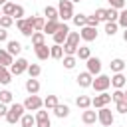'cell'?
Listing matches in <instances>:
<instances>
[{"label": "cell", "mask_w": 127, "mask_h": 127, "mask_svg": "<svg viewBox=\"0 0 127 127\" xmlns=\"http://www.w3.org/2000/svg\"><path fill=\"white\" fill-rule=\"evenodd\" d=\"M26 113V107H24V103H10L8 105V113H6V121L10 123V125H16L18 121H20V117Z\"/></svg>", "instance_id": "obj_1"}, {"label": "cell", "mask_w": 127, "mask_h": 127, "mask_svg": "<svg viewBox=\"0 0 127 127\" xmlns=\"http://www.w3.org/2000/svg\"><path fill=\"white\" fill-rule=\"evenodd\" d=\"M58 16L62 22L73 18V2L71 0H58Z\"/></svg>", "instance_id": "obj_2"}, {"label": "cell", "mask_w": 127, "mask_h": 127, "mask_svg": "<svg viewBox=\"0 0 127 127\" xmlns=\"http://www.w3.org/2000/svg\"><path fill=\"white\" fill-rule=\"evenodd\" d=\"M111 85V77L105 75V73H97L93 75V81H91V87L99 93V91H107V87Z\"/></svg>", "instance_id": "obj_3"}, {"label": "cell", "mask_w": 127, "mask_h": 127, "mask_svg": "<svg viewBox=\"0 0 127 127\" xmlns=\"http://www.w3.org/2000/svg\"><path fill=\"white\" fill-rule=\"evenodd\" d=\"M32 20H34V16H28V18H18V20H16V28H18V30L22 32V36H26V38H30V36L34 34Z\"/></svg>", "instance_id": "obj_4"}, {"label": "cell", "mask_w": 127, "mask_h": 127, "mask_svg": "<svg viewBox=\"0 0 127 127\" xmlns=\"http://www.w3.org/2000/svg\"><path fill=\"white\" fill-rule=\"evenodd\" d=\"M97 121H99L103 127H111L113 121H115V115H113V111L105 105V107H99V111H97Z\"/></svg>", "instance_id": "obj_5"}, {"label": "cell", "mask_w": 127, "mask_h": 127, "mask_svg": "<svg viewBox=\"0 0 127 127\" xmlns=\"http://www.w3.org/2000/svg\"><path fill=\"white\" fill-rule=\"evenodd\" d=\"M24 107H26V111H38V109H42V107H44V99H42L38 93L28 95V97H26V101H24Z\"/></svg>", "instance_id": "obj_6"}, {"label": "cell", "mask_w": 127, "mask_h": 127, "mask_svg": "<svg viewBox=\"0 0 127 127\" xmlns=\"http://www.w3.org/2000/svg\"><path fill=\"white\" fill-rule=\"evenodd\" d=\"M28 60L26 58H16V62H12V65H10V73L12 75H22L26 69H28Z\"/></svg>", "instance_id": "obj_7"}, {"label": "cell", "mask_w": 127, "mask_h": 127, "mask_svg": "<svg viewBox=\"0 0 127 127\" xmlns=\"http://www.w3.org/2000/svg\"><path fill=\"white\" fill-rule=\"evenodd\" d=\"M109 103H111V93H107V91H99V95H95V97L91 99V107H95V109L105 107V105H109Z\"/></svg>", "instance_id": "obj_8"}, {"label": "cell", "mask_w": 127, "mask_h": 127, "mask_svg": "<svg viewBox=\"0 0 127 127\" xmlns=\"http://www.w3.org/2000/svg\"><path fill=\"white\" fill-rule=\"evenodd\" d=\"M67 34H69V26L65 24V22H60V28L56 30V34H54V44H64L65 42V38H67Z\"/></svg>", "instance_id": "obj_9"}, {"label": "cell", "mask_w": 127, "mask_h": 127, "mask_svg": "<svg viewBox=\"0 0 127 127\" xmlns=\"http://www.w3.org/2000/svg\"><path fill=\"white\" fill-rule=\"evenodd\" d=\"M79 38H81L83 42H93V40H97V28H93V26H81Z\"/></svg>", "instance_id": "obj_10"}, {"label": "cell", "mask_w": 127, "mask_h": 127, "mask_svg": "<svg viewBox=\"0 0 127 127\" xmlns=\"http://www.w3.org/2000/svg\"><path fill=\"white\" fill-rule=\"evenodd\" d=\"M34 117H36V127H52V121H50L48 109H38Z\"/></svg>", "instance_id": "obj_11"}, {"label": "cell", "mask_w": 127, "mask_h": 127, "mask_svg": "<svg viewBox=\"0 0 127 127\" xmlns=\"http://www.w3.org/2000/svg\"><path fill=\"white\" fill-rule=\"evenodd\" d=\"M85 62H87V71H89L91 75H97V73H101V60H99V58H93V56H89Z\"/></svg>", "instance_id": "obj_12"}, {"label": "cell", "mask_w": 127, "mask_h": 127, "mask_svg": "<svg viewBox=\"0 0 127 127\" xmlns=\"http://www.w3.org/2000/svg\"><path fill=\"white\" fill-rule=\"evenodd\" d=\"M75 81H77V85L79 87H91V81H93V75L85 69V71H81L77 77H75Z\"/></svg>", "instance_id": "obj_13"}, {"label": "cell", "mask_w": 127, "mask_h": 127, "mask_svg": "<svg viewBox=\"0 0 127 127\" xmlns=\"http://www.w3.org/2000/svg\"><path fill=\"white\" fill-rule=\"evenodd\" d=\"M125 83H127V77L123 75V71H119V73H113V75H111V85H113L115 89H123V87H125Z\"/></svg>", "instance_id": "obj_14"}, {"label": "cell", "mask_w": 127, "mask_h": 127, "mask_svg": "<svg viewBox=\"0 0 127 127\" xmlns=\"http://www.w3.org/2000/svg\"><path fill=\"white\" fill-rule=\"evenodd\" d=\"M60 28V20H46V24H44V34H48V36H54L56 34V30Z\"/></svg>", "instance_id": "obj_15"}, {"label": "cell", "mask_w": 127, "mask_h": 127, "mask_svg": "<svg viewBox=\"0 0 127 127\" xmlns=\"http://www.w3.org/2000/svg\"><path fill=\"white\" fill-rule=\"evenodd\" d=\"M6 52L14 58V56H18L20 52H22V44L18 42V40H8V46H6Z\"/></svg>", "instance_id": "obj_16"}, {"label": "cell", "mask_w": 127, "mask_h": 127, "mask_svg": "<svg viewBox=\"0 0 127 127\" xmlns=\"http://www.w3.org/2000/svg\"><path fill=\"white\" fill-rule=\"evenodd\" d=\"M26 91L30 93V95H34V93H38L40 91V81H38V77H30V79H26Z\"/></svg>", "instance_id": "obj_17"}, {"label": "cell", "mask_w": 127, "mask_h": 127, "mask_svg": "<svg viewBox=\"0 0 127 127\" xmlns=\"http://www.w3.org/2000/svg\"><path fill=\"white\" fill-rule=\"evenodd\" d=\"M81 121H83L85 125H93V123L97 121V111H91V109H83V113H81Z\"/></svg>", "instance_id": "obj_18"}, {"label": "cell", "mask_w": 127, "mask_h": 127, "mask_svg": "<svg viewBox=\"0 0 127 127\" xmlns=\"http://www.w3.org/2000/svg\"><path fill=\"white\" fill-rule=\"evenodd\" d=\"M34 52H36V58H38L40 62H44V60H48V58H50V48H48L46 44L36 46V48H34Z\"/></svg>", "instance_id": "obj_19"}, {"label": "cell", "mask_w": 127, "mask_h": 127, "mask_svg": "<svg viewBox=\"0 0 127 127\" xmlns=\"http://www.w3.org/2000/svg\"><path fill=\"white\" fill-rule=\"evenodd\" d=\"M52 111H54V115H56V117L64 119V117H67V115H69V105H65V103H58Z\"/></svg>", "instance_id": "obj_20"}, {"label": "cell", "mask_w": 127, "mask_h": 127, "mask_svg": "<svg viewBox=\"0 0 127 127\" xmlns=\"http://www.w3.org/2000/svg\"><path fill=\"white\" fill-rule=\"evenodd\" d=\"M18 123H20L22 127H36V117H34L32 113H24Z\"/></svg>", "instance_id": "obj_21"}, {"label": "cell", "mask_w": 127, "mask_h": 127, "mask_svg": "<svg viewBox=\"0 0 127 127\" xmlns=\"http://www.w3.org/2000/svg\"><path fill=\"white\" fill-rule=\"evenodd\" d=\"M125 62L121 60V58H115V60H111V64H109V67H111V71L113 73H119V71H123L125 69Z\"/></svg>", "instance_id": "obj_22"}, {"label": "cell", "mask_w": 127, "mask_h": 127, "mask_svg": "<svg viewBox=\"0 0 127 127\" xmlns=\"http://www.w3.org/2000/svg\"><path fill=\"white\" fill-rule=\"evenodd\" d=\"M50 58H54V60H62V58H64V48H62L60 44L50 46Z\"/></svg>", "instance_id": "obj_23"}, {"label": "cell", "mask_w": 127, "mask_h": 127, "mask_svg": "<svg viewBox=\"0 0 127 127\" xmlns=\"http://www.w3.org/2000/svg\"><path fill=\"white\" fill-rule=\"evenodd\" d=\"M75 105H77L79 109H89V107H91V97H87V95H77Z\"/></svg>", "instance_id": "obj_24"}, {"label": "cell", "mask_w": 127, "mask_h": 127, "mask_svg": "<svg viewBox=\"0 0 127 127\" xmlns=\"http://www.w3.org/2000/svg\"><path fill=\"white\" fill-rule=\"evenodd\" d=\"M12 62H14V58L6 52V50H2L0 48V65H4V67H10L12 65Z\"/></svg>", "instance_id": "obj_25"}, {"label": "cell", "mask_w": 127, "mask_h": 127, "mask_svg": "<svg viewBox=\"0 0 127 127\" xmlns=\"http://www.w3.org/2000/svg\"><path fill=\"white\" fill-rule=\"evenodd\" d=\"M30 38H32V46H34V48H36V46L46 44V34H44V32H34Z\"/></svg>", "instance_id": "obj_26"}, {"label": "cell", "mask_w": 127, "mask_h": 127, "mask_svg": "<svg viewBox=\"0 0 127 127\" xmlns=\"http://www.w3.org/2000/svg\"><path fill=\"white\" fill-rule=\"evenodd\" d=\"M44 16H46V20H60L58 8H54V6H46L44 8Z\"/></svg>", "instance_id": "obj_27"}, {"label": "cell", "mask_w": 127, "mask_h": 127, "mask_svg": "<svg viewBox=\"0 0 127 127\" xmlns=\"http://www.w3.org/2000/svg\"><path fill=\"white\" fill-rule=\"evenodd\" d=\"M12 77H14V75L10 73L8 67H2V69H0V83H2V85H8V83L12 81Z\"/></svg>", "instance_id": "obj_28"}, {"label": "cell", "mask_w": 127, "mask_h": 127, "mask_svg": "<svg viewBox=\"0 0 127 127\" xmlns=\"http://www.w3.org/2000/svg\"><path fill=\"white\" fill-rule=\"evenodd\" d=\"M89 56H91V50H89L87 46H79L77 52H75V58H77V60H87Z\"/></svg>", "instance_id": "obj_29"}, {"label": "cell", "mask_w": 127, "mask_h": 127, "mask_svg": "<svg viewBox=\"0 0 127 127\" xmlns=\"http://www.w3.org/2000/svg\"><path fill=\"white\" fill-rule=\"evenodd\" d=\"M44 24H46V18H42V16H34V20H32L34 32H42V30H44Z\"/></svg>", "instance_id": "obj_30"}, {"label": "cell", "mask_w": 127, "mask_h": 127, "mask_svg": "<svg viewBox=\"0 0 127 127\" xmlns=\"http://www.w3.org/2000/svg\"><path fill=\"white\" fill-rule=\"evenodd\" d=\"M117 30H119L117 22H105V34H107L109 38H113V36L117 34Z\"/></svg>", "instance_id": "obj_31"}, {"label": "cell", "mask_w": 127, "mask_h": 127, "mask_svg": "<svg viewBox=\"0 0 127 127\" xmlns=\"http://www.w3.org/2000/svg\"><path fill=\"white\" fill-rule=\"evenodd\" d=\"M62 60H64V67H65V69H73L75 64H77V58H75V56H64Z\"/></svg>", "instance_id": "obj_32"}, {"label": "cell", "mask_w": 127, "mask_h": 127, "mask_svg": "<svg viewBox=\"0 0 127 127\" xmlns=\"http://www.w3.org/2000/svg\"><path fill=\"white\" fill-rule=\"evenodd\" d=\"M28 75L30 77H38L40 73H42V67H40V64H28Z\"/></svg>", "instance_id": "obj_33"}, {"label": "cell", "mask_w": 127, "mask_h": 127, "mask_svg": "<svg viewBox=\"0 0 127 127\" xmlns=\"http://www.w3.org/2000/svg\"><path fill=\"white\" fill-rule=\"evenodd\" d=\"M117 18H119V10H115V8L105 10V22H117Z\"/></svg>", "instance_id": "obj_34"}, {"label": "cell", "mask_w": 127, "mask_h": 127, "mask_svg": "<svg viewBox=\"0 0 127 127\" xmlns=\"http://www.w3.org/2000/svg\"><path fill=\"white\" fill-rule=\"evenodd\" d=\"M58 103H60V101H58V95H48V97L44 99V107H46V109H54Z\"/></svg>", "instance_id": "obj_35"}, {"label": "cell", "mask_w": 127, "mask_h": 127, "mask_svg": "<svg viewBox=\"0 0 127 127\" xmlns=\"http://www.w3.org/2000/svg\"><path fill=\"white\" fill-rule=\"evenodd\" d=\"M0 101H2V103H6V105H10V103L14 101V95H12V91H8V89H2V91H0Z\"/></svg>", "instance_id": "obj_36"}, {"label": "cell", "mask_w": 127, "mask_h": 127, "mask_svg": "<svg viewBox=\"0 0 127 127\" xmlns=\"http://www.w3.org/2000/svg\"><path fill=\"white\" fill-rule=\"evenodd\" d=\"M117 26L119 28H127V8L119 10V18H117Z\"/></svg>", "instance_id": "obj_37"}, {"label": "cell", "mask_w": 127, "mask_h": 127, "mask_svg": "<svg viewBox=\"0 0 127 127\" xmlns=\"http://www.w3.org/2000/svg\"><path fill=\"white\" fill-rule=\"evenodd\" d=\"M0 8H2V14H4V16H12V14H14L16 4H14V2H6V4H2Z\"/></svg>", "instance_id": "obj_38"}, {"label": "cell", "mask_w": 127, "mask_h": 127, "mask_svg": "<svg viewBox=\"0 0 127 127\" xmlns=\"http://www.w3.org/2000/svg\"><path fill=\"white\" fill-rule=\"evenodd\" d=\"M73 24L77 26V28H81V26H85V22H87V16L85 14H73Z\"/></svg>", "instance_id": "obj_39"}, {"label": "cell", "mask_w": 127, "mask_h": 127, "mask_svg": "<svg viewBox=\"0 0 127 127\" xmlns=\"http://www.w3.org/2000/svg\"><path fill=\"white\" fill-rule=\"evenodd\" d=\"M12 24H14V18H12V16H4V14L0 16V28L8 30V28H10Z\"/></svg>", "instance_id": "obj_40"}, {"label": "cell", "mask_w": 127, "mask_h": 127, "mask_svg": "<svg viewBox=\"0 0 127 127\" xmlns=\"http://www.w3.org/2000/svg\"><path fill=\"white\" fill-rule=\"evenodd\" d=\"M107 2H109V6L115 8V10H123L125 4H127V0H107Z\"/></svg>", "instance_id": "obj_41"}, {"label": "cell", "mask_w": 127, "mask_h": 127, "mask_svg": "<svg viewBox=\"0 0 127 127\" xmlns=\"http://www.w3.org/2000/svg\"><path fill=\"white\" fill-rule=\"evenodd\" d=\"M24 14H26V10H24V6L22 4H16V8H14V14H12V18H24Z\"/></svg>", "instance_id": "obj_42"}, {"label": "cell", "mask_w": 127, "mask_h": 127, "mask_svg": "<svg viewBox=\"0 0 127 127\" xmlns=\"http://www.w3.org/2000/svg\"><path fill=\"white\" fill-rule=\"evenodd\" d=\"M115 111H119V113H127V101H125V99L115 101Z\"/></svg>", "instance_id": "obj_43"}, {"label": "cell", "mask_w": 127, "mask_h": 127, "mask_svg": "<svg viewBox=\"0 0 127 127\" xmlns=\"http://www.w3.org/2000/svg\"><path fill=\"white\" fill-rule=\"evenodd\" d=\"M93 16H95L99 22H105V8H97V10L93 12Z\"/></svg>", "instance_id": "obj_44"}, {"label": "cell", "mask_w": 127, "mask_h": 127, "mask_svg": "<svg viewBox=\"0 0 127 127\" xmlns=\"http://www.w3.org/2000/svg\"><path fill=\"white\" fill-rule=\"evenodd\" d=\"M85 26H93V28H97L99 26V20L91 14V16H87V22H85Z\"/></svg>", "instance_id": "obj_45"}, {"label": "cell", "mask_w": 127, "mask_h": 127, "mask_svg": "<svg viewBox=\"0 0 127 127\" xmlns=\"http://www.w3.org/2000/svg\"><path fill=\"white\" fill-rule=\"evenodd\" d=\"M123 99V89H115L111 93V101H121Z\"/></svg>", "instance_id": "obj_46"}, {"label": "cell", "mask_w": 127, "mask_h": 127, "mask_svg": "<svg viewBox=\"0 0 127 127\" xmlns=\"http://www.w3.org/2000/svg\"><path fill=\"white\" fill-rule=\"evenodd\" d=\"M6 113H8V105L0 101V117H6Z\"/></svg>", "instance_id": "obj_47"}, {"label": "cell", "mask_w": 127, "mask_h": 127, "mask_svg": "<svg viewBox=\"0 0 127 127\" xmlns=\"http://www.w3.org/2000/svg\"><path fill=\"white\" fill-rule=\"evenodd\" d=\"M0 42H8V32L4 28H0Z\"/></svg>", "instance_id": "obj_48"}, {"label": "cell", "mask_w": 127, "mask_h": 127, "mask_svg": "<svg viewBox=\"0 0 127 127\" xmlns=\"http://www.w3.org/2000/svg\"><path fill=\"white\" fill-rule=\"evenodd\" d=\"M123 42L127 44V28H123Z\"/></svg>", "instance_id": "obj_49"}, {"label": "cell", "mask_w": 127, "mask_h": 127, "mask_svg": "<svg viewBox=\"0 0 127 127\" xmlns=\"http://www.w3.org/2000/svg\"><path fill=\"white\" fill-rule=\"evenodd\" d=\"M123 99H125V101H127V91H123Z\"/></svg>", "instance_id": "obj_50"}, {"label": "cell", "mask_w": 127, "mask_h": 127, "mask_svg": "<svg viewBox=\"0 0 127 127\" xmlns=\"http://www.w3.org/2000/svg\"><path fill=\"white\" fill-rule=\"evenodd\" d=\"M6 2H8V0H0V6H2V4H6Z\"/></svg>", "instance_id": "obj_51"}, {"label": "cell", "mask_w": 127, "mask_h": 127, "mask_svg": "<svg viewBox=\"0 0 127 127\" xmlns=\"http://www.w3.org/2000/svg\"><path fill=\"white\" fill-rule=\"evenodd\" d=\"M71 2H73V4H75V2H81V0H71Z\"/></svg>", "instance_id": "obj_52"}, {"label": "cell", "mask_w": 127, "mask_h": 127, "mask_svg": "<svg viewBox=\"0 0 127 127\" xmlns=\"http://www.w3.org/2000/svg\"><path fill=\"white\" fill-rule=\"evenodd\" d=\"M0 16H2V8H0Z\"/></svg>", "instance_id": "obj_53"}, {"label": "cell", "mask_w": 127, "mask_h": 127, "mask_svg": "<svg viewBox=\"0 0 127 127\" xmlns=\"http://www.w3.org/2000/svg\"><path fill=\"white\" fill-rule=\"evenodd\" d=\"M2 67H4V65H0V69H2Z\"/></svg>", "instance_id": "obj_54"}, {"label": "cell", "mask_w": 127, "mask_h": 127, "mask_svg": "<svg viewBox=\"0 0 127 127\" xmlns=\"http://www.w3.org/2000/svg\"><path fill=\"white\" fill-rule=\"evenodd\" d=\"M85 127H91V125H85Z\"/></svg>", "instance_id": "obj_55"}]
</instances>
